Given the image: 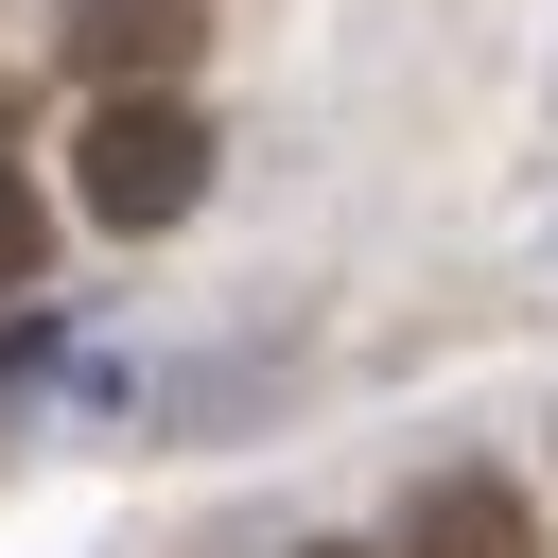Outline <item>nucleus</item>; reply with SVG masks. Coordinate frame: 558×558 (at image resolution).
<instances>
[{"label": "nucleus", "instance_id": "f03ea898", "mask_svg": "<svg viewBox=\"0 0 558 558\" xmlns=\"http://www.w3.org/2000/svg\"><path fill=\"white\" fill-rule=\"evenodd\" d=\"M52 35H70V70H87V87H174L209 17H192V0H70Z\"/></svg>", "mask_w": 558, "mask_h": 558}, {"label": "nucleus", "instance_id": "20e7f679", "mask_svg": "<svg viewBox=\"0 0 558 558\" xmlns=\"http://www.w3.org/2000/svg\"><path fill=\"white\" fill-rule=\"evenodd\" d=\"M35 262H52V209H35L17 174H0V296H35Z\"/></svg>", "mask_w": 558, "mask_h": 558}, {"label": "nucleus", "instance_id": "7ed1b4c3", "mask_svg": "<svg viewBox=\"0 0 558 558\" xmlns=\"http://www.w3.org/2000/svg\"><path fill=\"white\" fill-rule=\"evenodd\" d=\"M401 558H541V523H523V488L453 471V488H418V506H401Z\"/></svg>", "mask_w": 558, "mask_h": 558}, {"label": "nucleus", "instance_id": "39448f33", "mask_svg": "<svg viewBox=\"0 0 558 558\" xmlns=\"http://www.w3.org/2000/svg\"><path fill=\"white\" fill-rule=\"evenodd\" d=\"M314 558H349V541H314Z\"/></svg>", "mask_w": 558, "mask_h": 558}, {"label": "nucleus", "instance_id": "f257e3e1", "mask_svg": "<svg viewBox=\"0 0 558 558\" xmlns=\"http://www.w3.org/2000/svg\"><path fill=\"white\" fill-rule=\"evenodd\" d=\"M70 192H87L105 227H174V209L209 192V122H192L174 87H105L87 140H70Z\"/></svg>", "mask_w": 558, "mask_h": 558}]
</instances>
